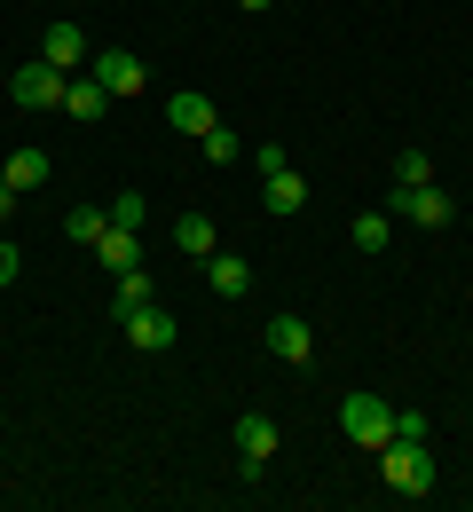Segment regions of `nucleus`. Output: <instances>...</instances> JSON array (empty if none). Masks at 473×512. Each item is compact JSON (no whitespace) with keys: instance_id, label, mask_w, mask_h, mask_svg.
Segmentation results:
<instances>
[{"instance_id":"obj_23","label":"nucleus","mask_w":473,"mask_h":512,"mask_svg":"<svg viewBox=\"0 0 473 512\" xmlns=\"http://www.w3.org/2000/svg\"><path fill=\"white\" fill-rule=\"evenodd\" d=\"M253 166H261V182H269V174H284L292 158H284V142H261V150H253Z\"/></svg>"},{"instance_id":"obj_24","label":"nucleus","mask_w":473,"mask_h":512,"mask_svg":"<svg viewBox=\"0 0 473 512\" xmlns=\"http://www.w3.org/2000/svg\"><path fill=\"white\" fill-rule=\"evenodd\" d=\"M16 268H24V253H16L8 237H0V284H16Z\"/></svg>"},{"instance_id":"obj_20","label":"nucleus","mask_w":473,"mask_h":512,"mask_svg":"<svg viewBox=\"0 0 473 512\" xmlns=\"http://www.w3.org/2000/svg\"><path fill=\"white\" fill-rule=\"evenodd\" d=\"M142 221H150L142 190H119V197H111V229H142Z\"/></svg>"},{"instance_id":"obj_17","label":"nucleus","mask_w":473,"mask_h":512,"mask_svg":"<svg viewBox=\"0 0 473 512\" xmlns=\"http://www.w3.org/2000/svg\"><path fill=\"white\" fill-rule=\"evenodd\" d=\"M111 300H119V316H127V308H150V300H158V284H150V268H127Z\"/></svg>"},{"instance_id":"obj_2","label":"nucleus","mask_w":473,"mask_h":512,"mask_svg":"<svg viewBox=\"0 0 473 512\" xmlns=\"http://www.w3.org/2000/svg\"><path fill=\"white\" fill-rule=\"evenodd\" d=\"M387 213H395V221H410V229H450V221H458L450 190H434V182H403V190L387 197Z\"/></svg>"},{"instance_id":"obj_25","label":"nucleus","mask_w":473,"mask_h":512,"mask_svg":"<svg viewBox=\"0 0 473 512\" xmlns=\"http://www.w3.org/2000/svg\"><path fill=\"white\" fill-rule=\"evenodd\" d=\"M237 8H253V16H261V8H276V0H237Z\"/></svg>"},{"instance_id":"obj_13","label":"nucleus","mask_w":473,"mask_h":512,"mask_svg":"<svg viewBox=\"0 0 473 512\" xmlns=\"http://www.w3.org/2000/svg\"><path fill=\"white\" fill-rule=\"evenodd\" d=\"M40 56H48L56 71L87 64V32H79V24H48V40H40Z\"/></svg>"},{"instance_id":"obj_3","label":"nucleus","mask_w":473,"mask_h":512,"mask_svg":"<svg viewBox=\"0 0 473 512\" xmlns=\"http://www.w3.org/2000/svg\"><path fill=\"white\" fill-rule=\"evenodd\" d=\"M339 426H347V442H363V449L395 442V410H387L379 394H347V402H339Z\"/></svg>"},{"instance_id":"obj_14","label":"nucleus","mask_w":473,"mask_h":512,"mask_svg":"<svg viewBox=\"0 0 473 512\" xmlns=\"http://www.w3.org/2000/svg\"><path fill=\"white\" fill-rule=\"evenodd\" d=\"M0 182H8V190H40V182H48V150H16V158L0 166Z\"/></svg>"},{"instance_id":"obj_22","label":"nucleus","mask_w":473,"mask_h":512,"mask_svg":"<svg viewBox=\"0 0 473 512\" xmlns=\"http://www.w3.org/2000/svg\"><path fill=\"white\" fill-rule=\"evenodd\" d=\"M205 158H213V166H237V134L213 127V134H205Z\"/></svg>"},{"instance_id":"obj_18","label":"nucleus","mask_w":473,"mask_h":512,"mask_svg":"<svg viewBox=\"0 0 473 512\" xmlns=\"http://www.w3.org/2000/svg\"><path fill=\"white\" fill-rule=\"evenodd\" d=\"M387 237H395V213H355V245L363 253H387Z\"/></svg>"},{"instance_id":"obj_10","label":"nucleus","mask_w":473,"mask_h":512,"mask_svg":"<svg viewBox=\"0 0 473 512\" xmlns=\"http://www.w3.org/2000/svg\"><path fill=\"white\" fill-rule=\"evenodd\" d=\"M166 127H174V134H198V142H205V134H213V103H205L198 87H182V95L166 103Z\"/></svg>"},{"instance_id":"obj_12","label":"nucleus","mask_w":473,"mask_h":512,"mask_svg":"<svg viewBox=\"0 0 473 512\" xmlns=\"http://www.w3.org/2000/svg\"><path fill=\"white\" fill-rule=\"evenodd\" d=\"M261 205H269L276 221H292V213H300V205H308V182H300V174H292V166H284V174H269V182H261Z\"/></svg>"},{"instance_id":"obj_21","label":"nucleus","mask_w":473,"mask_h":512,"mask_svg":"<svg viewBox=\"0 0 473 512\" xmlns=\"http://www.w3.org/2000/svg\"><path fill=\"white\" fill-rule=\"evenodd\" d=\"M395 182H434V166H426V150H395Z\"/></svg>"},{"instance_id":"obj_16","label":"nucleus","mask_w":473,"mask_h":512,"mask_svg":"<svg viewBox=\"0 0 473 512\" xmlns=\"http://www.w3.org/2000/svg\"><path fill=\"white\" fill-rule=\"evenodd\" d=\"M174 245H182L190 260H205L213 253V221H205V213H182V221H174Z\"/></svg>"},{"instance_id":"obj_5","label":"nucleus","mask_w":473,"mask_h":512,"mask_svg":"<svg viewBox=\"0 0 473 512\" xmlns=\"http://www.w3.org/2000/svg\"><path fill=\"white\" fill-rule=\"evenodd\" d=\"M269 355L276 363H316V331H308V316H269Z\"/></svg>"},{"instance_id":"obj_4","label":"nucleus","mask_w":473,"mask_h":512,"mask_svg":"<svg viewBox=\"0 0 473 512\" xmlns=\"http://www.w3.org/2000/svg\"><path fill=\"white\" fill-rule=\"evenodd\" d=\"M64 87H71V71H56L48 56H40V64H24L16 79H8V95H16L24 111H56V103H64Z\"/></svg>"},{"instance_id":"obj_11","label":"nucleus","mask_w":473,"mask_h":512,"mask_svg":"<svg viewBox=\"0 0 473 512\" xmlns=\"http://www.w3.org/2000/svg\"><path fill=\"white\" fill-rule=\"evenodd\" d=\"M237 457H253V465H269V457H276V418H261V410H245V418H237Z\"/></svg>"},{"instance_id":"obj_15","label":"nucleus","mask_w":473,"mask_h":512,"mask_svg":"<svg viewBox=\"0 0 473 512\" xmlns=\"http://www.w3.org/2000/svg\"><path fill=\"white\" fill-rule=\"evenodd\" d=\"M103 103H111V95L95 87V71H87V79H71V87H64V111H71V119H103Z\"/></svg>"},{"instance_id":"obj_7","label":"nucleus","mask_w":473,"mask_h":512,"mask_svg":"<svg viewBox=\"0 0 473 512\" xmlns=\"http://www.w3.org/2000/svg\"><path fill=\"white\" fill-rule=\"evenodd\" d=\"M127 339H135L142 355H166V347H174V316H166L158 300H150V308H127Z\"/></svg>"},{"instance_id":"obj_6","label":"nucleus","mask_w":473,"mask_h":512,"mask_svg":"<svg viewBox=\"0 0 473 512\" xmlns=\"http://www.w3.org/2000/svg\"><path fill=\"white\" fill-rule=\"evenodd\" d=\"M87 71H95V87H103V95H142V64L127 56V48H103V56H87Z\"/></svg>"},{"instance_id":"obj_8","label":"nucleus","mask_w":473,"mask_h":512,"mask_svg":"<svg viewBox=\"0 0 473 512\" xmlns=\"http://www.w3.org/2000/svg\"><path fill=\"white\" fill-rule=\"evenodd\" d=\"M95 260H103L111 276L142 268V229H111V221H103V237H95Z\"/></svg>"},{"instance_id":"obj_19","label":"nucleus","mask_w":473,"mask_h":512,"mask_svg":"<svg viewBox=\"0 0 473 512\" xmlns=\"http://www.w3.org/2000/svg\"><path fill=\"white\" fill-rule=\"evenodd\" d=\"M103 221H111V213H95V205H71V213H64V237H71V245H95V237H103Z\"/></svg>"},{"instance_id":"obj_1","label":"nucleus","mask_w":473,"mask_h":512,"mask_svg":"<svg viewBox=\"0 0 473 512\" xmlns=\"http://www.w3.org/2000/svg\"><path fill=\"white\" fill-rule=\"evenodd\" d=\"M379 473H387V489H403V497H426V489H434V449L410 442V434H395V442L379 449Z\"/></svg>"},{"instance_id":"obj_9","label":"nucleus","mask_w":473,"mask_h":512,"mask_svg":"<svg viewBox=\"0 0 473 512\" xmlns=\"http://www.w3.org/2000/svg\"><path fill=\"white\" fill-rule=\"evenodd\" d=\"M205 284H213L221 300H245V292H253V260H237V253H205Z\"/></svg>"}]
</instances>
